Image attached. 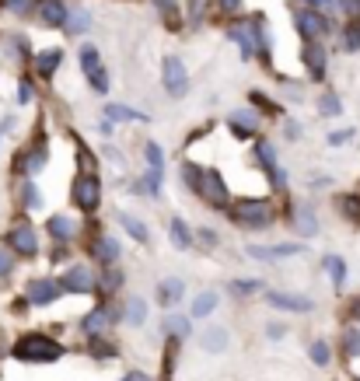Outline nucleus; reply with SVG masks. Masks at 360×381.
<instances>
[{
    "label": "nucleus",
    "mask_w": 360,
    "mask_h": 381,
    "mask_svg": "<svg viewBox=\"0 0 360 381\" xmlns=\"http://www.w3.org/2000/svg\"><path fill=\"white\" fill-rule=\"evenodd\" d=\"M262 287H266V283L255 280V276H248V280H234V283H231V290H234L238 297H252V294H259Z\"/></svg>",
    "instance_id": "37998d69"
},
{
    "label": "nucleus",
    "mask_w": 360,
    "mask_h": 381,
    "mask_svg": "<svg viewBox=\"0 0 360 381\" xmlns=\"http://www.w3.org/2000/svg\"><path fill=\"white\" fill-rule=\"evenodd\" d=\"M88 25H91L88 11H81V8H77V11H70V15H67V32H70V36H84V32H88Z\"/></svg>",
    "instance_id": "ea45409f"
},
{
    "label": "nucleus",
    "mask_w": 360,
    "mask_h": 381,
    "mask_svg": "<svg viewBox=\"0 0 360 381\" xmlns=\"http://www.w3.org/2000/svg\"><path fill=\"white\" fill-rule=\"evenodd\" d=\"M168 238H172V245H175L179 252H189V248L196 245V238H193V231H189V224H186L182 217H172V224H168Z\"/></svg>",
    "instance_id": "b1692460"
},
{
    "label": "nucleus",
    "mask_w": 360,
    "mask_h": 381,
    "mask_svg": "<svg viewBox=\"0 0 360 381\" xmlns=\"http://www.w3.org/2000/svg\"><path fill=\"white\" fill-rule=\"evenodd\" d=\"M203 350H207V353H224V350H227V329H220V325L213 329V325H210V329L203 332Z\"/></svg>",
    "instance_id": "c756f323"
},
{
    "label": "nucleus",
    "mask_w": 360,
    "mask_h": 381,
    "mask_svg": "<svg viewBox=\"0 0 360 381\" xmlns=\"http://www.w3.org/2000/svg\"><path fill=\"white\" fill-rule=\"evenodd\" d=\"M318 112H322V116H339V112H343V102H339L332 91H325V95L318 98Z\"/></svg>",
    "instance_id": "c03bdc74"
},
{
    "label": "nucleus",
    "mask_w": 360,
    "mask_h": 381,
    "mask_svg": "<svg viewBox=\"0 0 360 381\" xmlns=\"http://www.w3.org/2000/svg\"><path fill=\"white\" fill-rule=\"evenodd\" d=\"M357 381H360V378H357Z\"/></svg>",
    "instance_id": "69168bd1"
},
{
    "label": "nucleus",
    "mask_w": 360,
    "mask_h": 381,
    "mask_svg": "<svg viewBox=\"0 0 360 381\" xmlns=\"http://www.w3.org/2000/svg\"><path fill=\"white\" fill-rule=\"evenodd\" d=\"M252 154H255V161L269 172V168H276L280 161H276V147L269 144V140H255V147H252Z\"/></svg>",
    "instance_id": "2f4dec72"
},
{
    "label": "nucleus",
    "mask_w": 360,
    "mask_h": 381,
    "mask_svg": "<svg viewBox=\"0 0 360 381\" xmlns=\"http://www.w3.org/2000/svg\"><path fill=\"white\" fill-rule=\"evenodd\" d=\"M116 322V311L109 308V304H98V308H91L84 318H81V332L91 339V336H105V329Z\"/></svg>",
    "instance_id": "4468645a"
},
{
    "label": "nucleus",
    "mask_w": 360,
    "mask_h": 381,
    "mask_svg": "<svg viewBox=\"0 0 360 381\" xmlns=\"http://www.w3.org/2000/svg\"><path fill=\"white\" fill-rule=\"evenodd\" d=\"M217 290H203V294H196V301H193V308H189V318H207V315H213L217 311Z\"/></svg>",
    "instance_id": "c85d7f7f"
},
{
    "label": "nucleus",
    "mask_w": 360,
    "mask_h": 381,
    "mask_svg": "<svg viewBox=\"0 0 360 381\" xmlns=\"http://www.w3.org/2000/svg\"><path fill=\"white\" fill-rule=\"evenodd\" d=\"M308 8H315V11H322V15H332V11H339V0H304Z\"/></svg>",
    "instance_id": "603ef678"
},
{
    "label": "nucleus",
    "mask_w": 360,
    "mask_h": 381,
    "mask_svg": "<svg viewBox=\"0 0 360 381\" xmlns=\"http://www.w3.org/2000/svg\"><path fill=\"white\" fill-rule=\"evenodd\" d=\"M193 193H196L207 207H213V210H227V207H231V189H227V182H224V175H220L217 168H203Z\"/></svg>",
    "instance_id": "7ed1b4c3"
},
{
    "label": "nucleus",
    "mask_w": 360,
    "mask_h": 381,
    "mask_svg": "<svg viewBox=\"0 0 360 381\" xmlns=\"http://www.w3.org/2000/svg\"><path fill=\"white\" fill-rule=\"evenodd\" d=\"M91 357H95V360H112V357H119V350L112 346V339L91 336Z\"/></svg>",
    "instance_id": "e433bc0d"
},
{
    "label": "nucleus",
    "mask_w": 360,
    "mask_h": 381,
    "mask_svg": "<svg viewBox=\"0 0 360 381\" xmlns=\"http://www.w3.org/2000/svg\"><path fill=\"white\" fill-rule=\"evenodd\" d=\"M154 8H158V15L165 18V25H168L172 32L182 29V18H179V4H175V0H154Z\"/></svg>",
    "instance_id": "7c9ffc66"
},
{
    "label": "nucleus",
    "mask_w": 360,
    "mask_h": 381,
    "mask_svg": "<svg viewBox=\"0 0 360 381\" xmlns=\"http://www.w3.org/2000/svg\"><path fill=\"white\" fill-rule=\"evenodd\" d=\"M60 287H63V294H91V290H98V276L88 266H70L60 276Z\"/></svg>",
    "instance_id": "9d476101"
},
{
    "label": "nucleus",
    "mask_w": 360,
    "mask_h": 381,
    "mask_svg": "<svg viewBox=\"0 0 360 381\" xmlns=\"http://www.w3.org/2000/svg\"><path fill=\"white\" fill-rule=\"evenodd\" d=\"M123 283H126V273H123L116 262H112V266H105V269H102V276H98V290H102V294H116Z\"/></svg>",
    "instance_id": "cd10ccee"
},
{
    "label": "nucleus",
    "mask_w": 360,
    "mask_h": 381,
    "mask_svg": "<svg viewBox=\"0 0 360 381\" xmlns=\"http://www.w3.org/2000/svg\"><path fill=\"white\" fill-rule=\"evenodd\" d=\"M248 98H252V105H259V109H262V112H269V116H283V109H280V105H276V102H269V98H262V95H259V91H252V95H248Z\"/></svg>",
    "instance_id": "09e8293b"
},
{
    "label": "nucleus",
    "mask_w": 360,
    "mask_h": 381,
    "mask_svg": "<svg viewBox=\"0 0 360 381\" xmlns=\"http://www.w3.org/2000/svg\"><path fill=\"white\" fill-rule=\"evenodd\" d=\"M266 301L280 311H311V297H297V294H283V290H266Z\"/></svg>",
    "instance_id": "6ab92c4d"
},
{
    "label": "nucleus",
    "mask_w": 360,
    "mask_h": 381,
    "mask_svg": "<svg viewBox=\"0 0 360 381\" xmlns=\"http://www.w3.org/2000/svg\"><path fill=\"white\" fill-rule=\"evenodd\" d=\"M339 11H346L350 18H357L360 15V0H339Z\"/></svg>",
    "instance_id": "4d7b16f0"
},
{
    "label": "nucleus",
    "mask_w": 360,
    "mask_h": 381,
    "mask_svg": "<svg viewBox=\"0 0 360 381\" xmlns=\"http://www.w3.org/2000/svg\"><path fill=\"white\" fill-rule=\"evenodd\" d=\"M81 70H84L95 95H109V74H105V64H102L95 46H81Z\"/></svg>",
    "instance_id": "423d86ee"
},
{
    "label": "nucleus",
    "mask_w": 360,
    "mask_h": 381,
    "mask_svg": "<svg viewBox=\"0 0 360 381\" xmlns=\"http://www.w3.org/2000/svg\"><path fill=\"white\" fill-rule=\"evenodd\" d=\"M67 15H70V8L63 4V0H39V18H43V25L63 29V25H67Z\"/></svg>",
    "instance_id": "a211bd4d"
},
{
    "label": "nucleus",
    "mask_w": 360,
    "mask_h": 381,
    "mask_svg": "<svg viewBox=\"0 0 360 381\" xmlns=\"http://www.w3.org/2000/svg\"><path fill=\"white\" fill-rule=\"evenodd\" d=\"M11 353L25 364H53V360L63 357V343H57L53 336H43V332H29L15 343Z\"/></svg>",
    "instance_id": "f257e3e1"
},
{
    "label": "nucleus",
    "mask_w": 360,
    "mask_h": 381,
    "mask_svg": "<svg viewBox=\"0 0 360 381\" xmlns=\"http://www.w3.org/2000/svg\"><path fill=\"white\" fill-rule=\"evenodd\" d=\"M227 210H231V217H234L241 227H252V231H262V227H269V224L276 221L273 200H241V203H234V207H227Z\"/></svg>",
    "instance_id": "f03ea898"
},
{
    "label": "nucleus",
    "mask_w": 360,
    "mask_h": 381,
    "mask_svg": "<svg viewBox=\"0 0 360 381\" xmlns=\"http://www.w3.org/2000/svg\"><path fill=\"white\" fill-rule=\"evenodd\" d=\"M11 269H15V252L8 245H0V276H11Z\"/></svg>",
    "instance_id": "8fccbe9b"
},
{
    "label": "nucleus",
    "mask_w": 360,
    "mask_h": 381,
    "mask_svg": "<svg viewBox=\"0 0 360 381\" xmlns=\"http://www.w3.org/2000/svg\"><path fill=\"white\" fill-rule=\"evenodd\" d=\"M91 255H95L102 266H112V262H119V241L102 231V234L95 238V245H91Z\"/></svg>",
    "instance_id": "aec40b11"
},
{
    "label": "nucleus",
    "mask_w": 360,
    "mask_h": 381,
    "mask_svg": "<svg viewBox=\"0 0 360 381\" xmlns=\"http://www.w3.org/2000/svg\"><path fill=\"white\" fill-rule=\"evenodd\" d=\"M105 119H112V123H151L147 112L130 109V105H105Z\"/></svg>",
    "instance_id": "a878e982"
},
{
    "label": "nucleus",
    "mask_w": 360,
    "mask_h": 381,
    "mask_svg": "<svg viewBox=\"0 0 360 381\" xmlns=\"http://www.w3.org/2000/svg\"><path fill=\"white\" fill-rule=\"evenodd\" d=\"M8 248L15 252V255H22V259H32V255H39V234H36V227L32 224H15L11 231H8Z\"/></svg>",
    "instance_id": "6e6552de"
},
{
    "label": "nucleus",
    "mask_w": 360,
    "mask_h": 381,
    "mask_svg": "<svg viewBox=\"0 0 360 381\" xmlns=\"http://www.w3.org/2000/svg\"><path fill=\"white\" fill-rule=\"evenodd\" d=\"M227 39L238 46L241 60H255V25L252 22H234L227 29Z\"/></svg>",
    "instance_id": "f8f14e48"
},
{
    "label": "nucleus",
    "mask_w": 360,
    "mask_h": 381,
    "mask_svg": "<svg viewBox=\"0 0 360 381\" xmlns=\"http://www.w3.org/2000/svg\"><path fill=\"white\" fill-rule=\"evenodd\" d=\"M77 161H81V175H98V158L84 144H77Z\"/></svg>",
    "instance_id": "79ce46f5"
},
{
    "label": "nucleus",
    "mask_w": 360,
    "mask_h": 381,
    "mask_svg": "<svg viewBox=\"0 0 360 381\" xmlns=\"http://www.w3.org/2000/svg\"><path fill=\"white\" fill-rule=\"evenodd\" d=\"M346 140H353V130H339V133H329V144H332V147H339V144H346Z\"/></svg>",
    "instance_id": "bf43d9fd"
},
{
    "label": "nucleus",
    "mask_w": 360,
    "mask_h": 381,
    "mask_svg": "<svg viewBox=\"0 0 360 381\" xmlns=\"http://www.w3.org/2000/svg\"><path fill=\"white\" fill-rule=\"evenodd\" d=\"M287 137H290V140H297V137H301V130H297L294 123H287Z\"/></svg>",
    "instance_id": "0e129e2a"
},
{
    "label": "nucleus",
    "mask_w": 360,
    "mask_h": 381,
    "mask_svg": "<svg viewBox=\"0 0 360 381\" xmlns=\"http://www.w3.org/2000/svg\"><path fill=\"white\" fill-rule=\"evenodd\" d=\"M294 231L301 238H315L318 234V214L311 203H294Z\"/></svg>",
    "instance_id": "2eb2a0df"
},
{
    "label": "nucleus",
    "mask_w": 360,
    "mask_h": 381,
    "mask_svg": "<svg viewBox=\"0 0 360 381\" xmlns=\"http://www.w3.org/2000/svg\"><path fill=\"white\" fill-rule=\"evenodd\" d=\"M186 297V283L179 280V276H165L161 283H158V304L161 308H172V304H179Z\"/></svg>",
    "instance_id": "412c9836"
},
{
    "label": "nucleus",
    "mask_w": 360,
    "mask_h": 381,
    "mask_svg": "<svg viewBox=\"0 0 360 381\" xmlns=\"http://www.w3.org/2000/svg\"><path fill=\"white\" fill-rule=\"evenodd\" d=\"M70 200L77 203V210L95 214L98 203H102V182H98V175H77L74 186H70Z\"/></svg>",
    "instance_id": "39448f33"
},
{
    "label": "nucleus",
    "mask_w": 360,
    "mask_h": 381,
    "mask_svg": "<svg viewBox=\"0 0 360 381\" xmlns=\"http://www.w3.org/2000/svg\"><path fill=\"white\" fill-rule=\"evenodd\" d=\"M123 318H126L130 325H144V322H147V301H144V297H130Z\"/></svg>",
    "instance_id": "72a5a7b5"
},
{
    "label": "nucleus",
    "mask_w": 360,
    "mask_h": 381,
    "mask_svg": "<svg viewBox=\"0 0 360 381\" xmlns=\"http://www.w3.org/2000/svg\"><path fill=\"white\" fill-rule=\"evenodd\" d=\"M193 238H196V241H200L203 248H217V241H220L213 227H200V234H193Z\"/></svg>",
    "instance_id": "3c124183"
},
{
    "label": "nucleus",
    "mask_w": 360,
    "mask_h": 381,
    "mask_svg": "<svg viewBox=\"0 0 360 381\" xmlns=\"http://www.w3.org/2000/svg\"><path fill=\"white\" fill-rule=\"evenodd\" d=\"M46 231H50V238H53V241L70 245V241H74V234H77V224H74V217H70V214H53V217L46 221Z\"/></svg>",
    "instance_id": "dca6fc26"
},
{
    "label": "nucleus",
    "mask_w": 360,
    "mask_h": 381,
    "mask_svg": "<svg viewBox=\"0 0 360 381\" xmlns=\"http://www.w3.org/2000/svg\"><path fill=\"white\" fill-rule=\"evenodd\" d=\"M203 22V0H189V25L196 29Z\"/></svg>",
    "instance_id": "864d4df0"
},
{
    "label": "nucleus",
    "mask_w": 360,
    "mask_h": 381,
    "mask_svg": "<svg viewBox=\"0 0 360 381\" xmlns=\"http://www.w3.org/2000/svg\"><path fill=\"white\" fill-rule=\"evenodd\" d=\"M322 266H325V273L332 276V283H336V287H343V283H346V259H339V255H325V259H322Z\"/></svg>",
    "instance_id": "473e14b6"
},
{
    "label": "nucleus",
    "mask_w": 360,
    "mask_h": 381,
    "mask_svg": "<svg viewBox=\"0 0 360 381\" xmlns=\"http://www.w3.org/2000/svg\"><path fill=\"white\" fill-rule=\"evenodd\" d=\"M227 126H231V133L238 140H255L259 137V126H262V116L255 109H234L227 116Z\"/></svg>",
    "instance_id": "1a4fd4ad"
},
{
    "label": "nucleus",
    "mask_w": 360,
    "mask_h": 381,
    "mask_svg": "<svg viewBox=\"0 0 360 381\" xmlns=\"http://www.w3.org/2000/svg\"><path fill=\"white\" fill-rule=\"evenodd\" d=\"M217 4V11H224V15H234L238 8H241V0H213Z\"/></svg>",
    "instance_id": "6e6d98bb"
},
{
    "label": "nucleus",
    "mask_w": 360,
    "mask_h": 381,
    "mask_svg": "<svg viewBox=\"0 0 360 381\" xmlns=\"http://www.w3.org/2000/svg\"><path fill=\"white\" fill-rule=\"evenodd\" d=\"M336 207H339V214H343L350 224H360V196H350V193H346V196L336 200Z\"/></svg>",
    "instance_id": "f704fd0d"
},
{
    "label": "nucleus",
    "mask_w": 360,
    "mask_h": 381,
    "mask_svg": "<svg viewBox=\"0 0 360 381\" xmlns=\"http://www.w3.org/2000/svg\"><path fill=\"white\" fill-rule=\"evenodd\" d=\"M308 357H311V364L329 367V364H332V346H329L325 339H315V343L308 346Z\"/></svg>",
    "instance_id": "4c0bfd02"
},
{
    "label": "nucleus",
    "mask_w": 360,
    "mask_h": 381,
    "mask_svg": "<svg viewBox=\"0 0 360 381\" xmlns=\"http://www.w3.org/2000/svg\"><path fill=\"white\" fill-rule=\"evenodd\" d=\"M144 158H147V168L151 172H165V151H161V144L147 140L144 144Z\"/></svg>",
    "instance_id": "58836bf2"
},
{
    "label": "nucleus",
    "mask_w": 360,
    "mask_h": 381,
    "mask_svg": "<svg viewBox=\"0 0 360 381\" xmlns=\"http://www.w3.org/2000/svg\"><path fill=\"white\" fill-rule=\"evenodd\" d=\"M343 350H346V357H360V329L343 332Z\"/></svg>",
    "instance_id": "a18cd8bd"
},
{
    "label": "nucleus",
    "mask_w": 360,
    "mask_h": 381,
    "mask_svg": "<svg viewBox=\"0 0 360 381\" xmlns=\"http://www.w3.org/2000/svg\"><path fill=\"white\" fill-rule=\"evenodd\" d=\"M11 15H29L32 8H39V0H0Z\"/></svg>",
    "instance_id": "49530a36"
},
{
    "label": "nucleus",
    "mask_w": 360,
    "mask_h": 381,
    "mask_svg": "<svg viewBox=\"0 0 360 381\" xmlns=\"http://www.w3.org/2000/svg\"><path fill=\"white\" fill-rule=\"evenodd\" d=\"M60 294H63L60 280H32V283H29V290H25L29 304H36V308H50Z\"/></svg>",
    "instance_id": "ddd939ff"
},
{
    "label": "nucleus",
    "mask_w": 360,
    "mask_h": 381,
    "mask_svg": "<svg viewBox=\"0 0 360 381\" xmlns=\"http://www.w3.org/2000/svg\"><path fill=\"white\" fill-rule=\"evenodd\" d=\"M98 133H105V137H109V133H112V119H102V123H98Z\"/></svg>",
    "instance_id": "e2e57ef3"
},
{
    "label": "nucleus",
    "mask_w": 360,
    "mask_h": 381,
    "mask_svg": "<svg viewBox=\"0 0 360 381\" xmlns=\"http://www.w3.org/2000/svg\"><path fill=\"white\" fill-rule=\"evenodd\" d=\"M116 221L123 224V231H126L137 245H147V241H151V234H147V227H144V221H140V217H133V214L119 210V214H116Z\"/></svg>",
    "instance_id": "393cba45"
},
{
    "label": "nucleus",
    "mask_w": 360,
    "mask_h": 381,
    "mask_svg": "<svg viewBox=\"0 0 360 381\" xmlns=\"http://www.w3.org/2000/svg\"><path fill=\"white\" fill-rule=\"evenodd\" d=\"M18 102H22V105L32 102V81H22V84H18Z\"/></svg>",
    "instance_id": "13d9d810"
},
{
    "label": "nucleus",
    "mask_w": 360,
    "mask_h": 381,
    "mask_svg": "<svg viewBox=\"0 0 360 381\" xmlns=\"http://www.w3.org/2000/svg\"><path fill=\"white\" fill-rule=\"evenodd\" d=\"M301 60L308 64V74H311V81H322L325 77V50H322V43H304L301 46Z\"/></svg>",
    "instance_id": "f3484780"
},
{
    "label": "nucleus",
    "mask_w": 360,
    "mask_h": 381,
    "mask_svg": "<svg viewBox=\"0 0 360 381\" xmlns=\"http://www.w3.org/2000/svg\"><path fill=\"white\" fill-rule=\"evenodd\" d=\"M294 25H297V32L304 36V43H318V39L332 36V22H329V15H322V11H315V8H301V11H294Z\"/></svg>",
    "instance_id": "20e7f679"
},
{
    "label": "nucleus",
    "mask_w": 360,
    "mask_h": 381,
    "mask_svg": "<svg viewBox=\"0 0 360 381\" xmlns=\"http://www.w3.org/2000/svg\"><path fill=\"white\" fill-rule=\"evenodd\" d=\"M350 315H353V322H360V294L350 301Z\"/></svg>",
    "instance_id": "052dcab7"
},
{
    "label": "nucleus",
    "mask_w": 360,
    "mask_h": 381,
    "mask_svg": "<svg viewBox=\"0 0 360 381\" xmlns=\"http://www.w3.org/2000/svg\"><path fill=\"white\" fill-rule=\"evenodd\" d=\"M60 64H63V50H57V46H53V50L36 53V74H39V77H46V81L60 70Z\"/></svg>",
    "instance_id": "4be33fe9"
},
{
    "label": "nucleus",
    "mask_w": 360,
    "mask_h": 381,
    "mask_svg": "<svg viewBox=\"0 0 360 381\" xmlns=\"http://www.w3.org/2000/svg\"><path fill=\"white\" fill-rule=\"evenodd\" d=\"M266 336H269V339H283V336H287V325H283V322H269V325H266Z\"/></svg>",
    "instance_id": "5fc2aeb1"
},
{
    "label": "nucleus",
    "mask_w": 360,
    "mask_h": 381,
    "mask_svg": "<svg viewBox=\"0 0 360 381\" xmlns=\"http://www.w3.org/2000/svg\"><path fill=\"white\" fill-rule=\"evenodd\" d=\"M123 381H151V378H147V374H144V371H130V374H126V378H123Z\"/></svg>",
    "instance_id": "680f3d73"
},
{
    "label": "nucleus",
    "mask_w": 360,
    "mask_h": 381,
    "mask_svg": "<svg viewBox=\"0 0 360 381\" xmlns=\"http://www.w3.org/2000/svg\"><path fill=\"white\" fill-rule=\"evenodd\" d=\"M343 50H346V53H357V50H360V15L346 25V32H343Z\"/></svg>",
    "instance_id": "a19ab883"
},
{
    "label": "nucleus",
    "mask_w": 360,
    "mask_h": 381,
    "mask_svg": "<svg viewBox=\"0 0 360 381\" xmlns=\"http://www.w3.org/2000/svg\"><path fill=\"white\" fill-rule=\"evenodd\" d=\"M200 165H193V161H182V182H186V189H196V182H200Z\"/></svg>",
    "instance_id": "de8ad7c7"
},
{
    "label": "nucleus",
    "mask_w": 360,
    "mask_h": 381,
    "mask_svg": "<svg viewBox=\"0 0 360 381\" xmlns=\"http://www.w3.org/2000/svg\"><path fill=\"white\" fill-rule=\"evenodd\" d=\"M22 207H25V210H39V207H43V193H39V186H36L32 179L22 182Z\"/></svg>",
    "instance_id": "c9c22d12"
},
{
    "label": "nucleus",
    "mask_w": 360,
    "mask_h": 381,
    "mask_svg": "<svg viewBox=\"0 0 360 381\" xmlns=\"http://www.w3.org/2000/svg\"><path fill=\"white\" fill-rule=\"evenodd\" d=\"M161 84H165V91L172 98H186V91H189V70H186V64L179 57H165L161 60Z\"/></svg>",
    "instance_id": "0eeeda50"
},
{
    "label": "nucleus",
    "mask_w": 360,
    "mask_h": 381,
    "mask_svg": "<svg viewBox=\"0 0 360 381\" xmlns=\"http://www.w3.org/2000/svg\"><path fill=\"white\" fill-rule=\"evenodd\" d=\"M301 248H304L301 241H283V245H248L245 255H248V259H259V262H273V259H290V255H297Z\"/></svg>",
    "instance_id": "9b49d317"
},
{
    "label": "nucleus",
    "mask_w": 360,
    "mask_h": 381,
    "mask_svg": "<svg viewBox=\"0 0 360 381\" xmlns=\"http://www.w3.org/2000/svg\"><path fill=\"white\" fill-rule=\"evenodd\" d=\"M46 161H50V147H43V144H39V147H32V151H29V158H25V161L18 158V172H22V175H39Z\"/></svg>",
    "instance_id": "bb28decb"
},
{
    "label": "nucleus",
    "mask_w": 360,
    "mask_h": 381,
    "mask_svg": "<svg viewBox=\"0 0 360 381\" xmlns=\"http://www.w3.org/2000/svg\"><path fill=\"white\" fill-rule=\"evenodd\" d=\"M161 332L168 336V339H189V332H193V322H189V315H165L161 318Z\"/></svg>",
    "instance_id": "5701e85b"
}]
</instances>
